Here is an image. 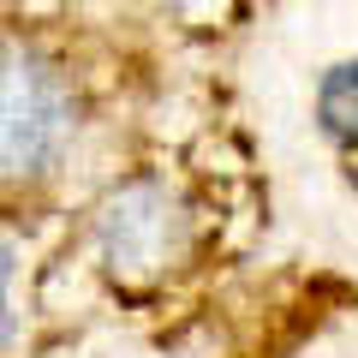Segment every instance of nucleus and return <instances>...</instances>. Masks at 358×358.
<instances>
[{
	"label": "nucleus",
	"instance_id": "f257e3e1",
	"mask_svg": "<svg viewBox=\"0 0 358 358\" xmlns=\"http://www.w3.org/2000/svg\"><path fill=\"white\" fill-rule=\"evenodd\" d=\"M72 131V102L60 78L18 42H0V185L54 167Z\"/></svg>",
	"mask_w": 358,
	"mask_h": 358
},
{
	"label": "nucleus",
	"instance_id": "f03ea898",
	"mask_svg": "<svg viewBox=\"0 0 358 358\" xmlns=\"http://www.w3.org/2000/svg\"><path fill=\"white\" fill-rule=\"evenodd\" d=\"M102 239H108V257L114 268L126 275H155L179 257V239H185V221H179L173 197L155 192V185H131L108 203L102 215Z\"/></svg>",
	"mask_w": 358,
	"mask_h": 358
},
{
	"label": "nucleus",
	"instance_id": "7ed1b4c3",
	"mask_svg": "<svg viewBox=\"0 0 358 358\" xmlns=\"http://www.w3.org/2000/svg\"><path fill=\"white\" fill-rule=\"evenodd\" d=\"M317 120H322V131H329L334 143L358 150V60H341V66L322 72V84H317Z\"/></svg>",
	"mask_w": 358,
	"mask_h": 358
},
{
	"label": "nucleus",
	"instance_id": "20e7f679",
	"mask_svg": "<svg viewBox=\"0 0 358 358\" xmlns=\"http://www.w3.org/2000/svg\"><path fill=\"white\" fill-rule=\"evenodd\" d=\"M6 281H13V263H6V251H0V346H6V334H13V310H6Z\"/></svg>",
	"mask_w": 358,
	"mask_h": 358
}]
</instances>
